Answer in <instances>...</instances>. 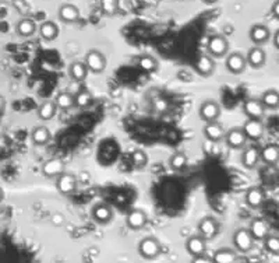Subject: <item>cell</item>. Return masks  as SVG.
<instances>
[{
	"label": "cell",
	"mask_w": 279,
	"mask_h": 263,
	"mask_svg": "<svg viewBox=\"0 0 279 263\" xmlns=\"http://www.w3.org/2000/svg\"><path fill=\"white\" fill-rule=\"evenodd\" d=\"M233 245L236 249L243 253H247L251 251V248L254 246V238L250 234L248 228H239L237 231L233 234Z\"/></svg>",
	"instance_id": "obj_1"
},
{
	"label": "cell",
	"mask_w": 279,
	"mask_h": 263,
	"mask_svg": "<svg viewBox=\"0 0 279 263\" xmlns=\"http://www.w3.org/2000/svg\"><path fill=\"white\" fill-rule=\"evenodd\" d=\"M138 252L145 259H154L161 253V244L154 237H145L138 242Z\"/></svg>",
	"instance_id": "obj_2"
},
{
	"label": "cell",
	"mask_w": 279,
	"mask_h": 263,
	"mask_svg": "<svg viewBox=\"0 0 279 263\" xmlns=\"http://www.w3.org/2000/svg\"><path fill=\"white\" fill-rule=\"evenodd\" d=\"M84 63L87 66L88 72H92L95 75H100L106 69V57L101 53L100 50H89Z\"/></svg>",
	"instance_id": "obj_3"
},
{
	"label": "cell",
	"mask_w": 279,
	"mask_h": 263,
	"mask_svg": "<svg viewBox=\"0 0 279 263\" xmlns=\"http://www.w3.org/2000/svg\"><path fill=\"white\" fill-rule=\"evenodd\" d=\"M56 189L59 193L71 194L77 189V178L73 174L62 172L60 175L56 176Z\"/></svg>",
	"instance_id": "obj_4"
},
{
	"label": "cell",
	"mask_w": 279,
	"mask_h": 263,
	"mask_svg": "<svg viewBox=\"0 0 279 263\" xmlns=\"http://www.w3.org/2000/svg\"><path fill=\"white\" fill-rule=\"evenodd\" d=\"M199 234L207 241H211L219 234V223L214 217H204L199 223Z\"/></svg>",
	"instance_id": "obj_5"
},
{
	"label": "cell",
	"mask_w": 279,
	"mask_h": 263,
	"mask_svg": "<svg viewBox=\"0 0 279 263\" xmlns=\"http://www.w3.org/2000/svg\"><path fill=\"white\" fill-rule=\"evenodd\" d=\"M207 48H208V52H210L211 56L222 57L226 55V52L229 49V45H228V41L225 37L214 35V37L210 38Z\"/></svg>",
	"instance_id": "obj_6"
},
{
	"label": "cell",
	"mask_w": 279,
	"mask_h": 263,
	"mask_svg": "<svg viewBox=\"0 0 279 263\" xmlns=\"http://www.w3.org/2000/svg\"><path fill=\"white\" fill-rule=\"evenodd\" d=\"M91 217L95 223L98 224H102L105 226L108 223H111L112 217H113V213H112V209L109 205L106 203H97L94 205L92 210H91Z\"/></svg>",
	"instance_id": "obj_7"
},
{
	"label": "cell",
	"mask_w": 279,
	"mask_h": 263,
	"mask_svg": "<svg viewBox=\"0 0 279 263\" xmlns=\"http://www.w3.org/2000/svg\"><path fill=\"white\" fill-rule=\"evenodd\" d=\"M200 118L204 122H211V120H217L221 115V105L215 102V101L208 100L201 104L200 107Z\"/></svg>",
	"instance_id": "obj_8"
},
{
	"label": "cell",
	"mask_w": 279,
	"mask_h": 263,
	"mask_svg": "<svg viewBox=\"0 0 279 263\" xmlns=\"http://www.w3.org/2000/svg\"><path fill=\"white\" fill-rule=\"evenodd\" d=\"M225 142L229 146L230 149H242L243 146L247 142V138L244 135L242 127H233L230 130L225 132Z\"/></svg>",
	"instance_id": "obj_9"
},
{
	"label": "cell",
	"mask_w": 279,
	"mask_h": 263,
	"mask_svg": "<svg viewBox=\"0 0 279 263\" xmlns=\"http://www.w3.org/2000/svg\"><path fill=\"white\" fill-rule=\"evenodd\" d=\"M126 223L131 230H143L148 223V216L141 209H133L126 217Z\"/></svg>",
	"instance_id": "obj_10"
},
{
	"label": "cell",
	"mask_w": 279,
	"mask_h": 263,
	"mask_svg": "<svg viewBox=\"0 0 279 263\" xmlns=\"http://www.w3.org/2000/svg\"><path fill=\"white\" fill-rule=\"evenodd\" d=\"M242 129L246 135V138L250 139V140H260L264 136V126H262V122L260 119L248 118Z\"/></svg>",
	"instance_id": "obj_11"
},
{
	"label": "cell",
	"mask_w": 279,
	"mask_h": 263,
	"mask_svg": "<svg viewBox=\"0 0 279 263\" xmlns=\"http://www.w3.org/2000/svg\"><path fill=\"white\" fill-rule=\"evenodd\" d=\"M246 62L254 69H260L262 68L265 62H267V53L265 50L261 48L260 45H255L254 48H250L246 56Z\"/></svg>",
	"instance_id": "obj_12"
},
{
	"label": "cell",
	"mask_w": 279,
	"mask_h": 263,
	"mask_svg": "<svg viewBox=\"0 0 279 263\" xmlns=\"http://www.w3.org/2000/svg\"><path fill=\"white\" fill-rule=\"evenodd\" d=\"M226 69L229 70L230 73L233 75H240L244 72L246 66H247V62H246V57L243 56L242 53L239 52H235V53H230L229 56L226 57Z\"/></svg>",
	"instance_id": "obj_13"
},
{
	"label": "cell",
	"mask_w": 279,
	"mask_h": 263,
	"mask_svg": "<svg viewBox=\"0 0 279 263\" xmlns=\"http://www.w3.org/2000/svg\"><path fill=\"white\" fill-rule=\"evenodd\" d=\"M64 172V163L60 158H49L42 164V174L46 178H56Z\"/></svg>",
	"instance_id": "obj_14"
},
{
	"label": "cell",
	"mask_w": 279,
	"mask_h": 263,
	"mask_svg": "<svg viewBox=\"0 0 279 263\" xmlns=\"http://www.w3.org/2000/svg\"><path fill=\"white\" fill-rule=\"evenodd\" d=\"M186 249L192 256H199L201 253H205L207 251V239H204L201 235H192L186 241Z\"/></svg>",
	"instance_id": "obj_15"
},
{
	"label": "cell",
	"mask_w": 279,
	"mask_h": 263,
	"mask_svg": "<svg viewBox=\"0 0 279 263\" xmlns=\"http://www.w3.org/2000/svg\"><path fill=\"white\" fill-rule=\"evenodd\" d=\"M243 109H244V113L247 115L248 118L261 119L262 115H264V111H265V107L262 105V102L258 98H248L244 102Z\"/></svg>",
	"instance_id": "obj_16"
},
{
	"label": "cell",
	"mask_w": 279,
	"mask_h": 263,
	"mask_svg": "<svg viewBox=\"0 0 279 263\" xmlns=\"http://www.w3.org/2000/svg\"><path fill=\"white\" fill-rule=\"evenodd\" d=\"M250 39L254 42L255 45H262L267 42L269 37H271V32H269V28L267 25L264 24H254L251 28H250Z\"/></svg>",
	"instance_id": "obj_17"
},
{
	"label": "cell",
	"mask_w": 279,
	"mask_h": 263,
	"mask_svg": "<svg viewBox=\"0 0 279 263\" xmlns=\"http://www.w3.org/2000/svg\"><path fill=\"white\" fill-rule=\"evenodd\" d=\"M244 201H246V205L248 207H253V209H258V207L264 203L265 201V193L264 190L258 186H251L248 189L246 194H244Z\"/></svg>",
	"instance_id": "obj_18"
},
{
	"label": "cell",
	"mask_w": 279,
	"mask_h": 263,
	"mask_svg": "<svg viewBox=\"0 0 279 263\" xmlns=\"http://www.w3.org/2000/svg\"><path fill=\"white\" fill-rule=\"evenodd\" d=\"M260 161V149L257 146H250L242 154V164L244 168L253 169Z\"/></svg>",
	"instance_id": "obj_19"
},
{
	"label": "cell",
	"mask_w": 279,
	"mask_h": 263,
	"mask_svg": "<svg viewBox=\"0 0 279 263\" xmlns=\"http://www.w3.org/2000/svg\"><path fill=\"white\" fill-rule=\"evenodd\" d=\"M196 70L203 77L211 76L215 70V62H214L211 55H201L196 62Z\"/></svg>",
	"instance_id": "obj_20"
},
{
	"label": "cell",
	"mask_w": 279,
	"mask_h": 263,
	"mask_svg": "<svg viewBox=\"0 0 279 263\" xmlns=\"http://www.w3.org/2000/svg\"><path fill=\"white\" fill-rule=\"evenodd\" d=\"M204 136L207 139H210L211 142H219L225 136V129L221 123H218L217 120L205 122Z\"/></svg>",
	"instance_id": "obj_21"
},
{
	"label": "cell",
	"mask_w": 279,
	"mask_h": 263,
	"mask_svg": "<svg viewBox=\"0 0 279 263\" xmlns=\"http://www.w3.org/2000/svg\"><path fill=\"white\" fill-rule=\"evenodd\" d=\"M248 231L254 239H264L269 234V226L265 220L254 219L250 223Z\"/></svg>",
	"instance_id": "obj_22"
},
{
	"label": "cell",
	"mask_w": 279,
	"mask_h": 263,
	"mask_svg": "<svg viewBox=\"0 0 279 263\" xmlns=\"http://www.w3.org/2000/svg\"><path fill=\"white\" fill-rule=\"evenodd\" d=\"M59 19L64 21V23H75L77 20L80 19V10L78 7L74 5H62L59 7Z\"/></svg>",
	"instance_id": "obj_23"
},
{
	"label": "cell",
	"mask_w": 279,
	"mask_h": 263,
	"mask_svg": "<svg viewBox=\"0 0 279 263\" xmlns=\"http://www.w3.org/2000/svg\"><path fill=\"white\" fill-rule=\"evenodd\" d=\"M16 32L20 37L30 38L37 32V24L31 19H21L16 25Z\"/></svg>",
	"instance_id": "obj_24"
},
{
	"label": "cell",
	"mask_w": 279,
	"mask_h": 263,
	"mask_svg": "<svg viewBox=\"0 0 279 263\" xmlns=\"http://www.w3.org/2000/svg\"><path fill=\"white\" fill-rule=\"evenodd\" d=\"M279 158V147L276 144H267L260 149V160L267 164H275Z\"/></svg>",
	"instance_id": "obj_25"
},
{
	"label": "cell",
	"mask_w": 279,
	"mask_h": 263,
	"mask_svg": "<svg viewBox=\"0 0 279 263\" xmlns=\"http://www.w3.org/2000/svg\"><path fill=\"white\" fill-rule=\"evenodd\" d=\"M68 75L74 82H82L87 79L88 69L84 62H73L68 66Z\"/></svg>",
	"instance_id": "obj_26"
},
{
	"label": "cell",
	"mask_w": 279,
	"mask_h": 263,
	"mask_svg": "<svg viewBox=\"0 0 279 263\" xmlns=\"http://www.w3.org/2000/svg\"><path fill=\"white\" fill-rule=\"evenodd\" d=\"M39 34L45 41H55L59 35V27L53 21H44L39 25Z\"/></svg>",
	"instance_id": "obj_27"
},
{
	"label": "cell",
	"mask_w": 279,
	"mask_h": 263,
	"mask_svg": "<svg viewBox=\"0 0 279 263\" xmlns=\"http://www.w3.org/2000/svg\"><path fill=\"white\" fill-rule=\"evenodd\" d=\"M94 102L92 93L87 88H81L80 91H77L74 94V107L78 108H87Z\"/></svg>",
	"instance_id": "obj_28"
},
{
	"label": "cell",
	"mask_w": 279,
	"mask_h": 263,
	"mask_svg": "<svg viewBox=\"0 0 279 263\" xmlns=\"http://www.w3.org/2000/svg\"><path fill=\"white\" fill-rule=\"evenodd\" d=\"M31 139L34 144L37 146H44L49 142L50 139V132L46 126H37L34 127V130L31 133Z\"/></svg>",
	"instance_id": "obj_29"
},
{
	"label": "cell",
	"mask_w": 279,
	"mask_h": 263,
	"mask_svg": "<svg viewBox=\"0 0 279 263\" xmlns=\"http://www.w3.org/2000/svg\"><path fill=\"white\" fill-rule=\"evenodd\" d=\"M214 263H235L236 262V253L233 249L229 248H221L214 253L212 256Z\"/></svg>",
	"instance_id": "obj_30"
},
{
	"label": "cell",
	"mask_w": 279,
	"mask_h": 263,
	"mask_svg": "<svg viewBox=\"0 0 279 263\" xmlns=\"http://www.w3.org/2000/svg\"><path fill=\"white\" fill-rule=\"evenodd\" d=\"M56 111H57V108H56L55 101H45L38 108V116L44 120H50L53 119Z\"/></svg>",
	"instance_id": "obj_31"
},
{
	"label": "cell",
	"mask_w": 279,
	"mask_h": 263,
	"mask_svg": "<svg viewBox=\"0 0 279 263\" xmlns=\"http://www.w3.org/2000/svg\"><path fill=\"white\" fill-rule=\"evenodd\" d=\"M260 101L265 108L275 109L279 105V94L276 90H267L265 93H262Z\"/></svg>",
	"instance_id": "obj_32"
},
{
	"label": "cell",
	"mask_w": 279,
	"mask_h": 263,
	"mask_svg": "<svg viewBox=\"0 0 279 263\" xmlns=\"http://www.w3.org/2000/svg\"><path fill=\"white\" fill-rule=\"evenodd\" d=\"M55 104L57 109H70L74 107V95L70 94L67 91L59 93L56 97Z\"/></svg>",
	"instance_id": "obj_33"
},
{
	"label": "cell",
	"mask_w": 279,
	"mask_h": 263,
	"mask_svg": "<svg viewBox=\"0 0 279 263\" xmlns=\"http://www.w3.org/2000/svg\"><path fill=\"white\" fill-rule=\"evenodd\" d=\"M100 6L105 16L112 17V16H115L118 13L119 0H100Z\"/></svg>",
	"instance_id": "obj_34"
},
{
	"label": "cell",
	"mask_w": 279,
	"mask_h": 263,
	"mask_svg": "<svg viewBox=\"0 0 279 263\" xmlns=\"http://www.w3.org/2000/svg\"><path fill=\"white\" fill-rule=\"evenodd\" d=\"M169 165L173 171H181L183 168H186L187 165V157L184 153H176L170 157L169 160Z\"/></svg>",
	"instance_id": "obj_35"
},
{
	"label": "cell",
	"mask_w": 279,
	"mask_h": 263,
	"mask_svg": "<svg viewBox=\"0 0 279 263\" xmlns=\"http://www.w3.org/2000/svg\"><path fill=\"white\" fill-rule=\"evenodd\" d=\"M138 64L143 70L147 72H154L158 68V62H156L155 57H152L151 55H143L138 60Z\"/></svg>",
	"instance_id": "obj_36"
},
{
	"label": "cell",
	"mask_w": 279,
	"mask_h": 263,
	"mask_svg": "<svg viewBox=\"0 0 279 263\" xmlns=\"http://www.w3.org/2000/svg\"><path fill=\"white\" fill-rule=\"evenodd\" d=\"M264 241V246L268 252L271 253H278L279 252V238L276 235H271L268 234L265 238L262 239Z\"/></svg>",
	"instance_id": "obj_37"
},
{
	"label": "cell",
	"mask_w": 279,
	"mask_h": 263,
	"mask_svg": "<svg viewBox=\"0 0 279 263\" xmlns=\"http://www.w3.org/2000/svg\"><path fill=\"white\" fill-rule=\"evenodd\" d=\"M131 160H133V164L136 165L137 168H143L144 165L147 164L148 158H147V154L144 153L143 150H136L131 156Z\"/></svg>",
	"instance_id": "obj_38"
},
{
	"label": "cell",
	"mask_w": 279,
	"mask_h": 263,
	"mask_svg": "<svg viewBox=\"0 0 279 263\" xmlns=\"http://www.w3.org/2000/svg\"><path fill=\"white\" fill-rule=\"evenodd\" d=\"M152 104H154L155 111H158L159 113H166L169 111V108H170L169 107V101L165 97H156L152 101Z\"/></svg>",
	"instance_id": "obj_39"
},
{
	"label": "cell",
	"mask_w": 279,
	"mask_h": 263,
	"mask_svg": "<svg viewBox=\"0 0 279 263\" xmlns=\"http://www.w3.org/2000/svg\"><path fill=\"white\" fill-rule=\"evenodd\" d=\"M13 6L23 16L28 14V12H30V5L25 3V0H13Z\"/></svg>",
	"instance_id": "obj_40"
},
{
	"label": "cell",
	"mask_w": 279,
	"mask_h": 263,
	"mask_svg": "<svg viewBox=\"0 0 279 263\" xmlns=\"http://www.w3.org/2000/svg\"><path fill=\"white\" fill-rule=\"evenodd\" d=\"M272 13L275 14V17H279V2L276 0L272 5Z\"/></svg>",
	"instance_id": "obj_41"
},
{
	"label": "cell",
	"mask_w": 279,
	"mask_h": 263,
	"mask_svg": "<svg viewBox=\"0 0 279 263\" xmlns=\"http://www.w3.org/2000/svg\"><path fill=\"white\" fill-rule=\"evenodd\" d=\"M273 45H275V48L278 49L279 48V32H275V37H273Z\"/></svg>",
	"instance_id": "obj_42"
},
{
	"label": "cell",
	"mask_w": 279,
	"mask_h": 263,
	"mask_svg": "<svg viewBox=\"0 0 279 263\" xmlns=\"http://www.w3.org/2000/svg\"><path fill=\"white\" fill-rule=\"evenodd\" d=\"M205 5H214V3H217L218 0H203Z\"/></svg>",
	"instance_id": "obj_43"
},
{
	"label": "cell",
	"mask_w": 279,
	"mask_h": 263,
	"mask_svg": "<svg viewBox=\"0 0 279 263\" xmlns=\"http://www.w3.org/2000/svg\"><path fill=\"white\" fill-rule=\"evenodd\" d=\"M5 104H6V102H5V100H3V97L0 95V109H3V107H5Z\"/></svg>",
	"instance_id": "obj_44"
},
{
	"label": "cell",
	"mask_w": 279,
	"mask_h": 263,
	"mask_svg": "<svg viewBox=\"0 0 279 263\" xmlns=\"http://www.w3.org/2000/svg\"><path fill=\"white\" fill-rule=\"evenodd\" d=\"M3 199H5V193H3V189L0 188V203L3 202Z\"/></svg>",
	"instance_id": "obj_45"
},
{
	"label": "cell",
	"mask_w": 279,
	"mask_h": 263,
	"mask_svg": "<svg viewBox=\"0 0 279 263\" xmlns=\"http://www.w3.org/2000/svg\"><path fill=\"white\" fill-rule=\"evenodd\" d=\"M0 118H2V109H0Z\"/></svg>",
	"instance_id": "obj_46"
}]
</instances>
